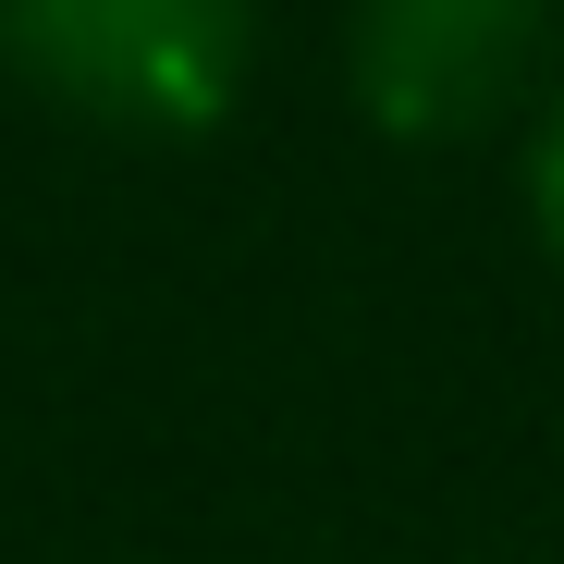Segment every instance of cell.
I'll return each instance as SVG.
<instances>
[{
  "instance_id": "obj_1",
  "label": "cell",
  "mask_w": 564,
  "mask_h": 564,
  "mask_svg": "<svg viewBox=\"0 0 564 564\" xmlns=\"http://www.w3.org/2000/svg\"><path fill=\"white\" fill-rule=\"evenodd\" d=\"M0 62L74 123L209 135L258 62V0H0Z\"/></svg>"
},
{
  "instance_id": "obj_2",
  "label": "cell",
  "mask_w": 564,
  "mask_h": 564,
  "mask_svg": "<svg viewBox=\"0 0 564 564\" xmlns=\"http://www.w3.org/2000/svg\"><path fill=\"white\" fill-rule=\"evenodd\" d=\"M540 50H552V0H356L344 25L356 111L405 148L491 135L528 99Z\"/></svg>"
},
{
  "instance_id": "obj_3",
  "label": "cell",
  "mask_w": 564,
  "mask_h": 564,
  "mask_svg": "<svg viewBox=\"0 0 564 564\" xmlns=\"http://www.w3.org/2000/svg\"><path fill=\"white\" fill-rule=\"evenodd\" d=\"M528 221H540V246L564 258V99H552L540 135H528Z\"/></svg>"
}]
</instances>
